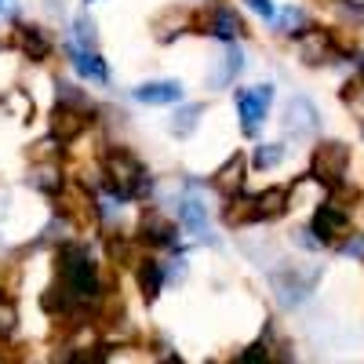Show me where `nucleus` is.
Segmentation results:
<instances>
[{"label":"nucleus","mask_w":364,"mask_h":364,"mask_svg":"<svg viewBox=\"0 0 364 364\" xmlns=\"http://www.w3.org/2000/svg\"><path fill=\"white\" fill-rule=\"evenodd\" d=\"M58 273H63V281H66V288L73 291L77 302H87V306L102 302L106 291H102V281H99V269L80 245H66L58 252Z\"/></svg>","instance_id":"1"},{"label":"nucleus","mask_w":364,"mask_h":364,"mask_svg":"<svg viewBox=\"0 0 364 364\" xmlns=\"http://www.w3.org/2000/svg\"><path fill=\"white\" fill-rule=\"evenodd\" d=\"M106 190L117 193V197H142L149 190V178H146V168L139 164L135 154L128 149H109L106 154Z\"/></svg>","instance_id":"2"},{"label":"nucleus","mask_w":364,"mask_h":364,"mask_svg":"<svg viewBox=\"0 0 364 364\" xmlns=\"http://www.w3.org/2000/svg\"><path fill=\"white\" fill-rule=\"evenodd\" d=\"M346 168H350V149L343 142H321L317 154H314L310 175H314V182H321L324 190H336V186H343Z\"/></svg>","instance_id":"3"},{"label":"nucleus","mask_w":364,"mask_h":364,"mask_svg":"<svg viewBox=\"0 0 364 364\" xmlns=\"http://www.w3.org/2000/svg\"><path fill=\"white\" fill-rule=\"evenodd\" d=\"M87 99L84 102H73V99H58V106H55V113H51V132H55V139L58 142H73L84 128H87Z\"/></svg>","instance_id":"4"},{"label":"nucleus","mask_w":364,"mask_h":364,"mask_svg":"<svg viewBox=\"0 0 364 364\" xmlns=\"http://www.w3.org/2000/svg\"><path fill=\"white\" fill-rule=\"evenodd\" d=\"M310 233L321 240V245H339V240L350 233V215H346V208H339L336 200L321 204V208H317V215H314Z\"/></svg>","instance_id":"5"},{"label":"nucleus","mask_w":364,"mask_h":364,"mask_svg":"<svg viewBox=\"0 0 364 364\" xmlns=\"http://www.w3.org/2000/svg\"><path fill=\"white\" fill-rule=\"evenodd\" d=\"M346 48L336 41V33H321V29H306V33L299 37V58L306 66H321V63H331V58H339Z\"/></svg>","instance_id":"6"},{"label":"nucleus","mask_w":364,"mask_h":364,"mask_svg":"<svg viewBox=\"0 0 364 364\" xmlns=\"http://www.w3.org/2000/svg\"><path fill=\"white\" fill-rule=\"evenodd\" d=\"M269 102H273V87L269 84H259L252 91H237V109H240V128H245V135H255L259 120H266Z\"/></svg>","instance_id":"7"},{"label":"nucleus","mask_w":364,"mask_h":364,"mask_svg":"<svg viewBox=\"0 0 364 364\" xmlns=\"http://www.w3.org/2000/svg\"><path fill=\"white\" fill-rule=\"evenodd\" d=\"M58 211H63V219H66V223L87 226V223H95L99 204L87 197L84 186H66V190H58Z\"/></svg>","instance_id":"8"},{"label":"nucleus","mask_w":364,"mask_h":364,"mask_svg":"<svg viewBox=\"0 0 364 364\" xmlns=\"http://www.w3.org/2000/svg\"><path fill=\"white\" fill-rule=\"evenodd\" d=\"M15 48H22L26 58H33V63H44V58L51 55V41L44 37V29L41 26H18L15 29V37H11Z\"/></svg>","instance_id":"9"},{"label":"nucleus","mask_w":364,"mask_h":364,"mask_svg":"<svg viewBox=\"0 0 364 364\" xmlns=\"http://www.w3.org/2000/svg\"><path fill=\"white\" fill-rule=\"evenodd\" d=\"M321 128V113L310 99H291L288 102V132L291 135H314Z\"/></svg>","instance_id":"10"},{"label":"nucleus","mask_w":364,"mask_h":364,"mask_svg":"<svg viewBox=\"0 0 364 364\" xmlns=\"http://www.w3.org/2000/svg\"><path fill=\"white\" fill-rule=\"evenodd\" d=\"M70 63H73V70H77L80 77L95 80V84H106V80H109L106 63H102V58L91 51V48H84V44H73V48H70Z\"/></svg>","instance_id":"11"},{"label":"nucleus","mask_w":364,"mask_h":364,"mask_svg":"<svg viewBox=\"0 0 364 364\" xmlns=\"http://www.w3.org/2000/svg\"><path fill=\"white\" fill-rule=\"evenodd\" d=\"M135 99L146 106H171L182 99V84L178 80H154V84H142L135 87Z\"/></svg>","instance_id":"12"},{"label":"nucleus","mask_w":364,"mask_h":364,"mask_svg":"<svg viewBox=\"0 0 364 364\" xmlns=\"http://www.w3.org/2000/svg\"><path fill=\"white\" fill-rule=\"evenodd\" d=\"M211 186H215L226 200H230V197H237L240 190H245V157L226 161V164L215 171V178H211Z\"/></svg>","instance_id":"13"},{"label":"nucleus","mask_w":364,"mask_h":364,"mask_svg":"<svg viewBox=\"0 0 364 364\" xmlns=\"http://www.w3.org/2000/svg\"><path fill=\"white\" fill-rule=\"evenodd\" d=\"M178 223L186 226L193 237H200V240H208V245H215V233L208 230V215H204V204L200 200H182L178 204Z\"/></svg>","instance_id":"14"},{"label":"nucleus","mask_w":364,"mask_h":364,"mask_svg":"<svg viewBox=\"0 0 364 364\" xmlns=\"http://www.w3.org/2000/svg\"><path fill=\"white\" fill-rule=\"evenodd\" d=\"M142 240H149V245H175V226L168 215H161L157 208L142 211Z\"/></svg>","instance_id":"15"},{"label":"nucleus","mask_w":364,"mask_h":364,"mask_svg":"<svg viewBox=\"0 0 364 364\" xmlns=\"http://www.w3.org/2000/svg\"><path fill=\"white\" fill-rule=\"evenodd\" d=\"M240 18L233 15V8H215L211 11V18H208V29L204 33H211V37H219V41H226V44H233L237 37H240Z\"/></svg>","instance_id":"16"},{"label":"nucleus","mask_w":364,"mask_h":364,"mask_svg":"<svg viewBox=\"0 0 364 364\" xmlns=\"http://www.w3.org/2000/svg\"><path fill=\"white\" fill-rule=\"evenodd\" d=\"M288 204H291V197H288L284 186H269V190H262V193L255 197L259 219H281L284 211H288Z\"/></svg>","instance_id":"17"},{"label":"nucleus","mask_w":364,"mask_h":364,"mask_svg":"<svg viewBox=\"0 0 364 364\" xmlns=\"http://www.w3.org/2000/svg\"><path fill=\"white\" fill-rule=\"evenodd\" d=\"M164 281H168V269L161 262H154V259H142L139 262V288H142L146 299H157L161 288H164Z\"/></svg>","instance_id":"18"},{"label":"nucleus","mask_w":364,"mask_h":364,"mask_svg":"<svg viewBox=\"0 0 364 364\" xmlns=\"http://www.w3.org/2000/svg\"><path fill=\"white\" fill-rule=\"evenodd\" d=\"M109 255L120 262V266H139L142 262V248H139V240L132 237H109Z\"/></svg>","instance_id":"19"},{"label":"nucleus","mask_w":364,"mask_h":364,"mask_svg":"<svg viewBox=\"0 0 364 364\" xmlns=\"http://www.w3.org/2000/svg\"><path fill=\"white\" fill-rule=\"evenodd\" d=\"M233 208H226V223L230 226H245V223H255L259 219V211H255V197H230Z\"/></svg>","instance_id":"20"},{"label":"nucleus","mask_w":364,"mask_h":364,"mask_svg":"<svg viewBox=\"0 0 364 364\" xmlns=\"http://www.w3.org/2000/svg\"><path fill=\"white\" fill-rule=\"evenodd\" d=\"M240 70H245V55H240V48H230V51H226V58H223V70H219L215 84H226V80H233Z\"/></svg>","instance_id":"21"},{"label":"nucleus","mask_w":364,"mask_h":364,"mask_svg":"<svg viewBox=\"0 0 364 364\" xmlns=\"http://www.w3.org/2000/svg\"><path fill=\"white\" fill-rule=\"evenodd\" d=\"M331 8H336L339 18H346L350 26H360L364 22V4H357V0H331Z\"/></svg>","instance_id":"22"},{"label":"nucleus","mask_w":364,"mask_h":364,"mask_svg":"<svg viewBox=\"0 0 364 364\" xmlns=\"http://www.w3.org/2000/svg\"><path fill=\"white\" fill-rule=\"evenodd\" d=\"M197 117H200V106H186V109H178L175 113V132L178 135H190L193 124H197Z\"/></svg>","instance_id":"23"},{"label":"nucleus","mask_w":364,"mask_h":364,"mask_svg":"<svg viewBox=\"0 0 364 364\" xmlns=\"http://www.w3.org/2000/svg\"><path fill=\"white\" fill-rule=\"evenodd\" d=\"M281 157H284L281 146H259V149H255V164H259V168H277Z\"/></svg>","instance_id":"24"},{"label":"nucleus","mask_w":364,"mask_h":364,"mask_svg":"<svg viewBox=\"0 0 364 364\" xmlns=\"http://www.w3.org/2000/svg\"><path fill=\"white\" fill-rule=\"evenodd\" d=\"M339 252H343V255H350V259H364V237H360V233H353L350 240H343V245H339Z\"/></svg>","instance_id":"25"},{"label":"nucleus","mask_w":364,"mask_h":364,"mask_svg":"<svg viewBox=\"0 0 364 364\" xmlns=\"http://www.w3.org/2000/svg\"><path fill=\"white\" fill-rule=\"evenodd\" d=\"M33 186H41V190H55V193H58V190H63V182H58L55 171H37V175H33Z\"/></svg>","instance_id":"26"},{"label":"nucleus","mask_w":364,"mask_h":364,"mask_svg":"<svg viewBox=\"0 0 364 364\" xmlns=\"http://www.w3.org/2000/svg\"><path fill=\"white\" fill-rule=\"evenodd\" d=\"M77 41H80L84 48L95 41V22H91V18H77Z\"/></svg>","instance_id":"27"},{"label":"nucleus","mask_w":364,"mask_h":364,"mask_svg":"<svg viewBox=\"0 0 364 364\" xmlns=\"http://www.w3.org/2000/svg\"><path fill=\"white\" fill-rule=\"evenodd\" d=\"M245 4H248L255 15H262V18H277V11H273L269 0H245Z\"/></svg>","instance_id":"28"},{"label":"nucleus","mask_w":364,"mask_h":364,"mask_svg":"<svg viewBox=\"0 0 364 364\" xmlns=\"http://www.w3.org/2000/svg\"><path fill=\"white\" fill-rule=\"evenodd\" d=\"M11 328H15V314H11V306H0V339L11 336Z\"/></svg>","instance_id":"29"},{"label":"nucleus","mask_w":364,"mask_h":364,"mask_svg":"<svg viewBox=\"0 0 364 364\" xmlns=\"http://www.w3.org/2000/svg\"><path fill=\"white\" fill-rule=\"evenodd\" d=\"M281 26L288 29V33H295V29H291V26H302V11H299V8H288V11L281 15Z\"/></svg>","instance_id":"30"},{"label":"nucleus","mask_w":364,"mask_h":364,"mask_svg":"<svg viewBox=\"0 0 364 364\" xmlns=\"http://www.w3.org/2000/svg\"><path fill=\"white\" fill-rule=\"evenodd\" d=\"M182 273H186V262L175 259V266H168V277H182Z\"/></svg>","instance_id":"31"},{"label":"nucleus","mask_w":364,"mask_h":364,"mask_svg":"<svg viewBox=\"0 0 364 364\" xmlns=\"http://www.w3.org/2000/svg\"><path fill=\"white\" fill-rule=\"evenodd\" d=\"M15 11V0H0V15H11Z\"/></svg>","instance_id":"32"}]
</instances>
